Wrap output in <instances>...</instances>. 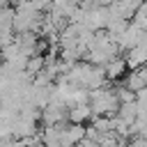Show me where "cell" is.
Instances as JSON below:
<instances>
[{
	"mask_svg": "<svg viewBox=\"0 0 147 147\" xmlns=\"http://www.w3.org/2000/svg\"><path fill=\"white\" fill-rule=\"evenodd\" d=\"M122 85H124V87H129L131 92H138V90H142V87H145V78L140 76V71H138V69H129V74L124 76Z\"/></svg>",
	"mask_w": 147,
	"mask_h": 147,
	"instance_id": "8992f818",
	"label": "cell"
},
{
	"mask_svg": "<svg viewBox=\"0 0 147 147\" xmlns=\"http://www.w3.org/2000/svg\"><path fill=\"white\" fill-rule=\"evenodd\" d=\"M92 117H94V115H92L90 103H76V106L69 108V122H74V124H85V122L92 119Z\"/></svg>",
	"mask_w": 147,
	"mask_h": 147,
	"instance_id": "277c9868",
	"label": "cell"
},
{
	"mask_svg": "<svg viewBox=\"0 0 147 147\" xmlns=\"http://www.w3.org/2000/svg\"><path fill=\"white\" fill-rule=\"evenodd\" d=\"M90 108H92V115L94 117H113L119 108V99L115 94V90L110 87H96V90H90Z\"/></svg>",
	"mask_w": 147,
	"mask_h": 147,
	"instance_id": "6da1fadb",
	"label": "cell"
},
{
	"mask_svg": "<svg viewBox=\"0 0 147 147\" xmlns=\"http://www.w3.org/2000/svg\"><path fill=\"white\" fill-rule=\"evenodd\" d=\"M94 2H96L99 7H108V5H113L115 0H94Z\"/></svg>",
	"mask_w": 147,
	"mask_h": 147,
	"instance_id": "ba28073f",
	"label": "cell"
},
{
	"mask_svg": "<svg viewBox=\"0 0 147 147\" xmlns=\"http://www.w3.org/2000/svg\"><path fill=\"white\" fill-rule=\"evenodd\" d=\"M126 147H147V138H140V136H133L131 140H126Z\"/></svg>",
	"mask_w": 147,
	"mask_h": 147,
	"instance_id": "52a82bcc",
	"label": "cell"
},
{
	"mask_svg": "<svg viewBox=\"0 0 147 147\" xmlns=\"http://www.w3.org/2000/svg\"><path fill=\"white\" fill-rule=\"evenodd\" d=\"M44 126H53V124H64L69 122V108L60 101H48L44 108H41V117Z\"/></svg>",
	"mask_w": 147,
	"mask_h": 147,
	"instance_id": "7a4b0ae2",
	"label": "cell"
},
{
	"mask_svg": "<svg viewBox=\"0 0 147 147\" xmlns=\"http://www.w3.org/2000/svg\"><path fill=\"white\" fill-rule=\"evenodd\" d=\"M101 69H103L106 80H110V83H117V80H122V78L129 74V64H126L124 55H115V57H110Z\"/></svg>",
	"mask_w": 147,
	"mask_h": 147,
	"instance_id": "3957f363",
	"label": "cell"
},
{
	"mask_svg": "<svg viewBox=\"0 0 147 147\" xmlns=\"http://www.w3.org/2000/svg\"><path fill=\"white\" fill-rule=\"evenodd\" d=\"M122 122H126V124H133L136 122V117H138V103L136 101H129V103H119V108H117V113H115Z\"/></svg>",
	"mask_w": 147,
	"mask_h": 147,
	"instance_id": "5b68a950",
	"label": "cell"
}]
</instances>
